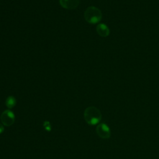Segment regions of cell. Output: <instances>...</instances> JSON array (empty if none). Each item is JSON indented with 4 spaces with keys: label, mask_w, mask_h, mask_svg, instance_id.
I'll list each match as a JSON object with an SVG mask.
<instances>
[{
    "label": "cell",
    "mask_w": 159,
    "mask_h": 159,
    "mask_svg": "<svg viewBox=\"0 0 159 159\" xmlns=\"http://www.w3.org/2000/svg\"><path fill=\"white\" fill-rule=\"evenodd\" d=\"M43 126H44V128L47 131H50L51 130V124H50V122L48 121H45L44 123H43Z\"/></svg>",
    "instance_id": "cell-8"
},
{
    "label": "cell",
    "mask_w": 159,
    "mask_h": 159,
    "mask_svg": "<svg viewBox=\"0 0 159 159\" xmlns=\"http://www.w3.org/2000/svg\"><path fill=\"white\" fill-rule=\"evenodd\" d=\"M60 5L66 9H76L80 4V0H59Z\"/></svg>",
    "instance_id": "cell-5"
},
{
    "label": "cell",
    "mask_w": 159,
    "mask_h": 159,
    "mask_svg": "<svg viewBox=\"0 0 159 159\" xmlns=\"http://www.w3.org/2000/svg\"><path fill=\"white\" fill-rule=\"evenodd\" d=\"M4 126L0 123V134H1L4 131Z\"/></svg>",
    "instance_id": "cell-9"
},
{
    "label": "cell",
    "mask_w": 159,
    "mask_h": 159,
    "mask_svg": "<svg viewBox=\"0 0 159 159\" xmlns=\"http://www.w3.org/2000/svg\"><path fill=\"white\" fill-rule=\"evenodd\" d=\"M16 104V99L12 96H9L6 100V105L9 109L13 108Z\"/></svg>",
    "instance_id": "cell-7"
},
{
    "label": "cell",
    "mask_w": 159,
    "mask_h": 159,
    "mask_svg": "<svg viewBox=\"0 0 159 159\" xmlns=\"http://www.w3.org/2000/svg\"><path fill=\"white\" fill-rule=\"evenodd\" d=\"M84 118L89 125L98 124L102 118V114L99 109L94 106L88 107L84 112Z\"/></svg>",
    "instance_id": "cell-1"
},
{
    "label": "cell",
    "mask_w": 159,
    "mask_h": 159,
    "mask_svg": "<svg viewBox=\"0 0 159 159\" xmlns=\"http://www.w3.org/2000/svg\"><path fill=\"white\" fill-rule=\"evenodd\" d=\"M84 17L86 22L89 24H95L101 21L102 19V13L98 7L95 6H89L86 9Z\"/></svg>",
    "instance_id": "cell-2"
},
{
    "label": "cell",
    "mask_w": 159,
    "mask_h": 159,
    "mask_svg": "<svg viewBox=\"0 0 159 159\" xmlns=\"http://www.w3.org/2000/svg\"><path fill=\"white\" fill-rule=\"evenodd\" d=\"M96 130L98 135L102 139H107L111 137V130L106 124L101 123L98 124Z\"/></svg>",
    "instance_id": "cell-4"
},
{
    "label": "cell",
    "mask_w": 159,
    "mask_h": 159,
    "mask_svg": "<svg viewBox=\"0 0 159 159\" xmlns=\"http://www.w3.org/2000/svg\"><path fill=\"white\" fill-rule=\"evenodd\" d=\"M1 120L3 125L6 126L12 125L15 120V116L11 110H5L1 116Z\"/></svg>",
    "instance_id": "cell-3"
},
{
    "label": "cell",
    "mask_w": 159,
    "mask_h": 159,
    "mask_svg": "<svg viewBox=\"0 0 159 159\" xmlns=\"http://www.w3.org/2000/svg\"><path fill=\"white\" fill-rule=\"evenodd\" d=\"M96 31L97 33L102 37H107L110 33L108 27L104 24H99L96 27Z\"/></svg>",
    "instance_id": "cell-6"
}]
</instances>
